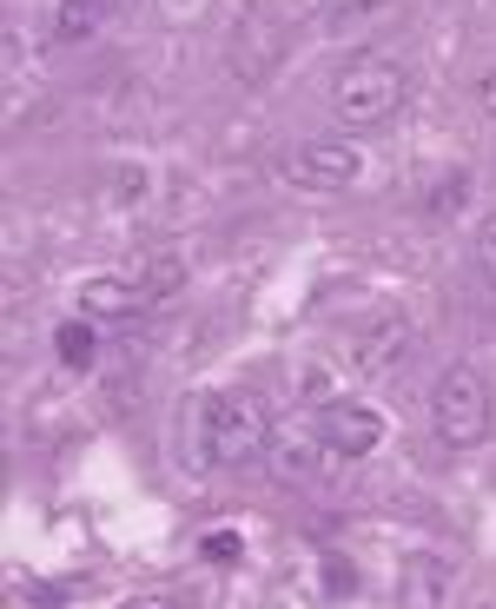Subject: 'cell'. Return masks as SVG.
<instances>
[{
	"label": "cell",
	"instance_id": "cell-13",
	"mask_svg": "<svg viewBox=\"0 0 496 609\" xmlns=\"http://www.w3.org/2000/svg\"><path fill=\"white\" fill-rule=\"evenodd\" d=\"M477 265H484V279L496 285V212H484V225H477Z\"/></svg>",
	"mask_w": 496,
	"mask_h": 609
},
{
	"label": "cell",
	"instance_id": "cell-4",
	"mask_svg": "<svg viewBox=\"0 0 496 609\" xmlns=\"http://www.w3.org/2000/svg\"><path fill=\"white\" fill-rule=\"evenodd\" d=\"M431 424L451 451H477L490 444L496 431V398H490V378L477 365H451L437 385H431Z\"/></svg>",
	"mask_w": 496,
	"mask_h": 609
},
{
	"label": "cell",
	"instance_id": "cell-1",
	"mask_svg": "<svg viewBox=\"0 0 496 609\" xmlns=\"http://www.w3.org/2000/svg\"><path fill=\"white\" fill-rule=\"evenodd\" d=\"M272 411H265V398L258 391H205V398H192L186 405V458L199 464V471H239V464H252V458H265L272 451Z\"/></svg>",
	"mask_w": 496,
	"mask_h": 609
},
{
	"label": "cell",
	"instance_id": "cell-15",
	"mask_svg": "<svg viewBox=\"0 0 496 609\" xmlns=\"http://www.w3.org/2000/svg\"><path fill=\"white\" fill-rule=\"evenodd\" d=\"M477 106H484V113L496 119V66L484 73V80H477Z\"/></svg>",
	"mask_w": 496,
	"mask_h": 609
},
{
	"label": "cell",
	"instance_id": "cell-2",
	"mask_svg": "<svg viewBox=\"0 0 496 609\" xmlns=\"http://www.w3.org/2000/svg\"><path fill=\"white\" fill-rule=\"evenodd\" d=\"M179 285H186V259H179L172 245H152V252L126 259L119 272H99V279H86V285H80V318H93V325L139 318V312L166 305Z\"/></svg>",
	"mask_w": 496,
	"mask_h": 609
},
{
	"label": "cell",
	"instance_id": "cell-12",
	"mask_svg": "<svg viewBox=\"0 0 496 609\" xmlns=\"http://www.w3.org/2000/svg\"><path fill=\"white\" fill-rule=\"evenodd\" d=\"M464 192H471V179H464V172L451 166V172H444V179L431 186V199H424V212H431V219H451V212L464 206Z\"/></svg>",
	"mask_w": 496,
	"mask_h": 609
},
{
	"label": "cell",
	"instance_id": "cell-11",
	"mask_svg": "<svg viewBox=\"0 0 496 609\" xmlns=\"http://www.w3.org/2000/svg\"><path fill=\"white\" fill-rule=\"evenodd\" d=\"M53 345H60V365H73V371H86V365L99 358V332H93V318H66V325L53 332Z\"/></svg>",
	"mask_w": 496,
	"mask_h": 609
},
{
	"label": "cell",
	"instance_id": "cell-3",
	"mask_svg": "<svg viewBox=\"0 0 496 609\" xmlns=\"http://www.w3.org/2000/svg\"><path fill=\"white\" fill-rule=\"evenodd\" d=\"M404 99H411V80H404V66H398L391 53H351V60L338 66V80H331V113H338L351 133L391 126V119L404 113Z\"/></svg>",
	"mask_w": 496,
	"mask_h": 609
},
{
	"label": "cell",
	"instance_id": "cell-8",
	"mask_svg": "<svg viewBox=\"0 0 496 609\" xmlns=\"http://www.w3.org/2000/svg\"><path fill=\"white\" fill-rule=\"evenodd\" d=\"M451 603V564L418 550L404 570H398V609H444Z\"/></svg>",
	"mask_w": 496,
	"mask_h": 609
},
{
	"label": "cell",
	"instance_id": "cell-5",
	"mask_svg": "<svg viewBox=\"0 0 496 609\" xmlns=\"http://www.w3.org/2000/svg\"><path fill=\"white\" fill-rule=\"evenodd\" d=\"M278 172L298 186V192H351L358 179H365V153L351 146V139H305V146H292L285 159H278Z\"/></svg>",
	"mask_w": 496,
	"mask_h": 609
},
{
	"label": "cell",
	"instance_id": "cell-6",
	"mask_svg": "<svg viewBox=\"0 0 496 609\" xmlns=\"http://www.w3.org/2000/svg\"><path fill=\"white\" fill-rule=\"evenodd\" d=\"M318 438L331 458H371L384 444V411L378 405H358V398H331L318 411Z\"/></svg>",
	"mask_w": 496,
	"mask_h": 609
},
{
	"label": "cell",
	"instance_id": "cell-10",
	"mask_svg": "<svg viewBox=\"0 0 496 609\" xmlns=\"http://www.w3.org/2000/svg\"><path fill=\"white\" fill-rule=\"evenodd\" d=\"M106 7L113 0H53V33L60 40H93L106 27Z\"/></svg>",
	"mask_w": 496,
	"mask_h": 609
},
{
	"label": "cell",
	"instance_id": "cell-7",
	"mask_svg": "<svg viewBox=\"0 0 496 609\" xmlns=\"http://www.w3.org/2000/svg\"><path fill=\"white\" fill-rule=\"evenodd\" d=\"M411 351V325L398 318V312H378L358 338H351V365L365 371V378H384V371H398V358Z\"/></svg>",
	"mask_w": 496,
	"mask_h": 609
},
{
	"label": "cell",
	"instance_id": "cell-9",
	"mask_svg": "<svg viewBox=\"0 0 496 609\" xmlns=\"http://www.w3.org/2000/svg\"><path fill=\"white\" fill-rule=\"evenodd\" d=\"M272 471L285 477V484H305V477H318V458H325V438H318V424L305 431V424H292V431H272Z\"/></svg>",
	"mask_w": 496,
	"mask_h": 609
},
{
	"label": "cell",
	"instance_id": "cell-14",
	"mask_svg": "<svg viewBox=\"0 0 496 609\" xmlns=\"http://www.w3.org/2000/svg\"><path fill=\"white\" fill-rule=\"evenodd\" d=\"M205 557H212V564H232V557H239V537H232V531H212V537H205Z\"/></svg>",
	"mask_w": 496,
	"mask_h": 609
}]
</instances>
